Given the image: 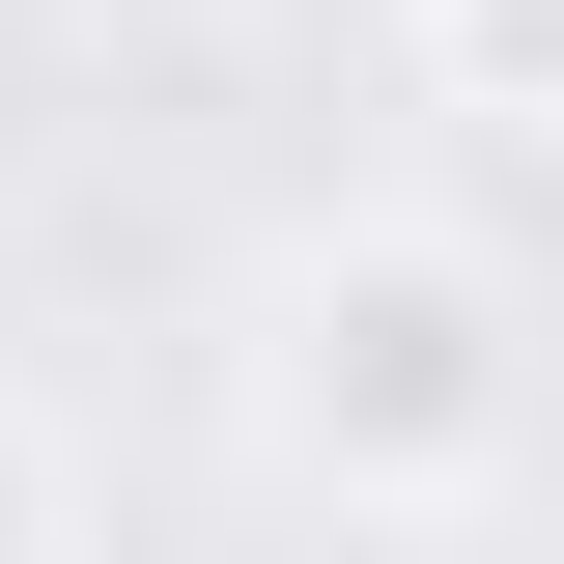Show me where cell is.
Segmentation results:
<instances>
[{
    "label": "cell",
    "instance_id": "3",
    "mask_svg": "<svg viewBox=\"0 0 564 564\" xmlns=\"http://www.w3.org/2000/svg\"><path fill=\"white\" fill-rule=\"evenodd\" d=\"M0 536H29V452H0Z\"/></svg>",
    "mask_w": 564,
    "mask_h": 564
},
{
    "label": "cell",
    "instance_id": "2",
    "mask_svg": "<svg viewBox=\"0 0 564 564\" xmlns=\"http://www.w3.org/2000/svg\"><path fill=\"white\" fill-rule=\"evenodd\" d=\"M423 29H452V113H480V141H564V57H536V0H423Z\"/></svg>",
    "mask_w": 564,
    "mask_h": 564
},
{
    "label": "cell",
    "instance_id": "1",
    "mask_svg": "<svg viewBox=\"0 0 564 564\" xmlns=\"http://www.w3.org/2000/svg\"><path fill=\"white\" fill-rule=\"evenodd\" d=\"M282 423H311L339 480H395V508L480 480V452H508V282H480V254H339V282H311Z\"/></svg>",
    "mask_w": 564,
    "mask_h": 564
}]
</instances>
